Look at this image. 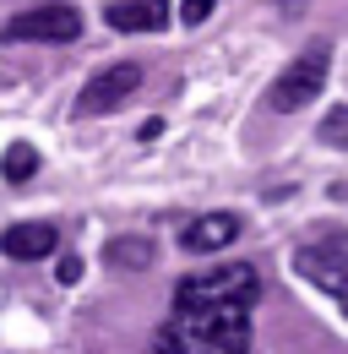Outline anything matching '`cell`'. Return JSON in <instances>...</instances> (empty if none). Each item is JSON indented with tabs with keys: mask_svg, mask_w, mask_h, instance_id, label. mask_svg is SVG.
<instances>
[{
	"mask_svg": "<svg viewBox=\"0 0 348 354\" xmlns=\"http://www.w3.org/2000/svg\"><path fill=\"white\" fill-rule=\"evenodd\" d=\"M158 349H185V354H240L251 349V310L245 306H207V310H180L158 338Z\"/></svg>",
	"mask_w": 348,
	"mask_h": 354,
	"instance_id": "obj_1",
	"label": "cell"
},
{
	"mask_svg": "<svg viewBox=\"0 0 348 354\" xmlns=\"http://www.w3.org/2000/svg\"><path fill=\"white\" fill-rule=\"evenodd\" d=\"M261 300V278L256 267L245 262H229V267H213V272H196L174 289V310H207V306H256Z\"/></svg>",
	"mask_w": 348,
	"mask_h": 354,
	"instance_id": "obj_2",
	"label": "cell"
},
{
	"mask_svg": "<svg viewBox=\"0 0 348 354\" xmlns=\"http://www.w3.org/2000/svg\"><path fill=\"white\" fill-rule=\"evenodd\" d=\"M327 77H332V44L300 49V55L283 66V77L272 82V93H267V109L294 115V109H304V104H316V98L327 93Z\"/></svg>",
	"mask_w": 348,
	"mask_h": 354,
	"instance_id": "obj_3",
	"label": "cell"
},
{
	"mask_svg": "<svg viewBox=\"0 0 348 354\" xmlns=\"http://www.w3.org/2000/svg\"><path fill=\"white\" fill-rule=\"evenodd\" d=\"M294 272H300L310 289H321L327 300H338L343 316H348V234L300 245V251H294Z\"/></svg>",
	"mask_w": 348,
	"mask_h": 354,
	"instance_id": "obj_4",
	"label": "cell"
},
{
	"mask_svg": "<svg viewBox=\"0 0 348 354\" xmlns=\"http://www.w3.org/2000/svg\"><path fill=\"white\" fill-rule=\"evenodd\" d=\"M0 39L6 44H71V39H82V11L66 6V0H49L33 11H17L0 28Z\"/></svg>",
	"mask_w": 348,
	"mask_h": 354,
	"instance_id": "obj_5",
	"label": "cell"
},
{
	"mask_svg": "<svg viewBox=\"0 0 348 354\" xmlns=\"http://www.w3.org/2000/svg\"><path fill=\"white\" fill-rule=\"evenodd\" d=\"M136 88H142V66H136V60H120V66L98 71V77L77 93V115H109V109H120Z\"/></svg>",
	"mask_w": 348,
	"mask_h": 354,
	"instance_id": "obj_6",
	"label": "cell"
},
{
	"mask_svg": "<svg viewBox=\"0 0 348 354\" xmlns=\"http://www.w3.org/2000/svg\"><path fill=\"white\" fill-rule=\"evenodd\" d=\"M55 245H60V229L55 223H11L6 234H0V251L11 257V262H44V257H55Z\"/></svg>",
	"mask_w": 348,
	"mask_h": 354,
	"instance_id": "obj_7",
	"label": "cell"
},
{
	"mask_svg": "<svg viewBox=\"0 0 348 354\" xmlns=\"http://www.w3.org/2000/svg\"><path fill=\"white\" fill-rule=\"evenodd\" d=\"M104 17L120 33H164L169 28V0H115Z\"/></svg>",
	"mask_w": 348,
	"mask_h": 354,
	"instance_id": "obj_8",
	"label": "cell"
},
{
	"mask_svg": "<svg viewBox=\"0 0 348 354\" xmlns=\"http://www.w3.org/2000/svg\"><path fill=\"white\" fill-rule=\"evenodd\" d=\"M234 234H240V218H234V213H202L196 223H185L180 245L196 251V257H213V251H223Z\"/></svg>",
	"mask_w": 348,
	"mask_h": 354,
	"instance_id": "obj_9",
	"label": "cell"
},
{
	"mask_svg": "<svg viewBox=\"0 0 348 354\" xmlns=\"http://www.w3.org/2000/svg\"><path fill=\"white\" fill-rule=\"evenodd\" d=\"M153 257H158L153 234H120V240L104 245V262L120 267V272H142V267H153Z\"/></svg>",
	"mask_w": 348,
	"mask_h": 354,
	"instance_id": "obj_10",
	"label": "cell"
},
{
	"mask_svg": "<svg viewBox=\"0 0 348 354\" xmlns=\"http://www.w3.org/2000/svg\"><path fill=\"white\" fill-rule=\"evenodd\" d=\"M0 175H6V185L33 180V175H39V147H33V142H11L6 158H0Z\"/></svg>",
	"mask_w": 348,
	"mask_h": 354,
	"instance_id": "obj_11",
	"label": "cell"
},
{
	"mask_svg": "<svg viewBox=\"0 0 348 354\" xmlns=\"http://www.w3.org/2000/svg\"><path fill=\"white\" fill-rule=\"evenodd\" d=\"M321 142H327V147H343L348 153V104H332V109H327V120H321Z\"/></svg>",
	"mask_w": 348,
	"mask_h": 354,
	"instance_id": "obj_12",
	"label": "cell"
},
{
	"mask_svg": "<svg viewBox=\"0 0 348 354\" xmlns=\"http://www.w3.org/2000/svg\"><path fill=\"white\" fill-rule=\"evenodd\" d=\"M213 6H218V0H185V6H180V22H191V28H196V22H207V17H213Z\"/></svg>",
	"mask_w": 348,
	"mask_h": 354,
	"instance_id": "obj_13",
	"label": "cell"
},
{
	"mask_svg": "<svg viewBox=\"0 0 348 354\" xmlns=\"http://www.w3.org/2000/svg\"><path fill=\"white\" fill-rule=\"evenodd\" d=\"M55 278H60V283H77V278H82V257H71V251H66L60 267H55Z\"/></svg>",
	"mask_w": 348,
	"mask_h": 354,
	"instance_id": "obj_14",
	"label": "cell"
},
{
	"mask_svg": "<svg viewBox=\"0 0 348 354\" xmlns=\"http://www.w3.org/2000/svg\"><path fill=\"white\" fill-rule=\"evenodd\" d=\"M272 6H278L283 17H300V11H304V6H310V0H272Z\"/></svg>",
	"mask_w": 348,
	"mask_h": 354,
	"instance_id": "obj_15",
	"label": "cell"
}]
</instances>
